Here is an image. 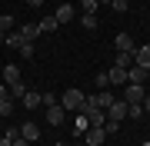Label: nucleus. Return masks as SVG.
<instances>
[{"label":"nucleus","instance_id":"obj_21","mask_svg":"<svg viewBox=\"0 0 150 146\" xmlns=\"http://www.w3.org/2000/svg\"><path fill=\"white\" fill-rule=\"evenodd\" d=\"M127 116L130 119H140V116H144V106H140V103H127Z\"/></svg>","mask_w":150,"mask_h":146},{"label":"nucleus","instance_id":"obj_29","mask_svg":"<svg viewBox=\"0 0 150 146\" xmlns=\"http://www.w3.org/2000/svg\"><path fill=\"white\" fill-rule=\"evenodd\" d=\"M103 130H107V133H117V130H120V123H113V119H107V123H103Z\"/></svg>","mask_w":150,"mask_h":146},{"label":"nucleus","instance_id":"obj_12","mask_svg":"<svg viewBox=\"0 0 150 146\" xmlns=\"http://www.w3.org/2000/svg\"><path fill=\"white\" fill-rule=\"evenodd\" d=\"M134 63L150 66V43H144V47H137V50H134Z\"/></svg>","mask_w":150,"mask_h":146},{"label":"nucleus","instance_id":"obj_19","mask_svg":"<svg viewBox=\"0 0 150 146\" xmlns=\"http://www.w3.org/2000/svg\"><path fill=\"white\" fill-rule=\"evenodd\" d=\"M110 83H127V70H120V66H110Z\"/></svg>","mask_w":150,"mask_h":146},{"label":"nucleus","instance_id":"obj_39","mask_svg":"<svg viewBox=\"0 0 150 146\" xmlns=\"http://www.w3.org/2000/svg\"><path fill=\"white\" fill-rule=\"evenodd\" d=\"M140 146H150V143H140Z\"/></svg>","mask_w":150,"mask_h":146},{"label":"nucleus","instance_id":"obj_15","mask_svg":"<svg viewBox=\"0 0 150 146\" xmlns=\"http://www.w3.org/2000/svg\"><path fill=\"white\" fill-rule=\"evenodd\" d=\"M23 106H27V110H37V106H43L40 93H33V90H27V93H23Z\"/></svg>","mask_w":150,"mask_h":146},{"label":"nucleus","instance_id":"obj_5","mask_svg":"<svg viewBox=\"0 0 150 146\" xmlns=\"http://www.w3.org/2000/svg\"><path fill=\"white\" fill-rule=\"evenodd\" d=\"M83 140H87V146H100L107 140V130H103V126H90V130L83 133Z\"/></svg>","mask_w":150,"mask_h":146},{"label":"nucleus","instance_id":"obj_26","mask_svg":"<svg viewBox=\"0 0 150 146\" xmlns=\"http://www.w3.org/2000/svg\"><path fill=\"white\" fill-rule=\"evenodd\" d=\"M110 87V76L107 73H97V90H107Z\"/></svg>","mask_w":150,"mask_h":146},{"label":"nucleus","instance_id":"obj_3","mask_svg":"<svg viewBox=\"0 0 150 146\" xmlns=\"http://www.w3.org/2000/svg\"><path fill=\"white\" fill-rule=\"evenodd\" d=\"M123 116H127V100H113L107 106V119H113V123H123Z\"/></svg>","mask_w":150,"mask_h":146},{"label":"nucleus","instance_id":"obj_7","mask_svg":"<svg viewBox=\"0 0 150 146\" xmlns=\"http://www.w3.org/2000/svg\"><path fill=\"white\" fill-rule=\"evenodd\" d=\"M127 83H147V66L134 63V66L127 70Z\"/></svg>","mask_w":150,"mask_h":146},{"label":"nucleus","instance_id":"obj_18","mask_svg":"<svg viewBox=\"0 0 150 146\" xmlns=\"http://www.w3.org/2000/svg\"><path fill=\"white\" fill-rule=\"evenodd\" d=\"M23 43H27V40L20 37V30H10V33H7V47H13V50H20Z\"/></svg>","mask_w":150,"mask_h":146},{"label":"nucleus","instance_id":"obj_34","mask_svg":"<svg viewBox=\"0 0 150 146\" xmlns=\"http://www.w3.org/2000/svg\"><path fill=\"white\" fill-rule=\"evenodd\" d=\"M140 106H144V113H150V96H144V103H140Z\"/></svg>","mask_w":150,"mask_h":146},{"label":"nucleus","instance_id":"obj_6","mask_svg":"<svg viewBox=\"0 0 150 146\" xmlns=\"http://www.w3.org/2000/svg\"><path fill=\"white\" fill-rule=\"evenodd\" d=\"M64 119H67V110L60 106V103H54V106H47V123H50V126H60Z\"/></svg>","mask_w":150,"mask_h":146},{"label":"nucleus","instance_id":"obj_33","mask_svg":"<svg viewBox=\"0 0 150 146\" xmlns=\"http://www.w3.org/2000/svg\"><path fill=\"white\" fill-rule=\"evenodd\" d=\"M10 143H13V140H10V136H7V133L0 136V146H10Z\"/></svg>","mask_w":150,"mask_h":146},{"label":"nucleus","instance_id":"obj_10","mask_svg":"<svg viewBox=\"0 0 150 146\" xmlns=\"http://www.w3.org/2000/svg\"><path fill=\"white\" fill-rule=\"evenodd\" d=\"M74 3H64V7H57V13H54V20L57 23H70V20H74Z\"/></svg>","mask_w":150,"mask_h":146},{"label":"nucleus","instance_id":"obj_31","mask_svg":"<svg viewBox=\"0 0 150 146\" xmlns=\"http://www.w3.org/2000/svg\"><path fill=\"white\" fill-rule=\"evenodd\" d=\"M10 146H30V143H27V140H23V136H17V140H13Z\"/></svg>","mask_w":150,"mask_h":146},{"label":"nucleus","instance_id":"obj_4","mask_svg":"<svg viewBox=\"0 0 150 146\" xmlns=\"http://www.w3.org/2000/svg\"><path fill=\"white\" fill-rule=\"evenodd\" d=\"M87 103H90V106H97V110H103V113H107V106L113 103V96H110L107 90H97L93 96H87Z\"/></svg>","mask_w":150,"mask_h":146},{"label":"nucleus","instance_id":"obj_32","mask_svg":"<svg viewBox=\"0 0 150 146\" xmlns=\"http://www.w3.org/2000/svg\"><path fill=\"white\" fill-rule=\"evenodd\" d=\"M27 7H43V0H23Z\"/></svg>","mask_w":150,"mask_h":146},{"label":"nucleus","instance_id":"obj_22","mask_svg":"<svg viewBox=\"0 0 150 146\" xmlns=\"http://www.w3.org/2000/svg\"><path fill=\"white\" fill-rule=\"evenodd\" d=\"M23 93H27V87L23 83H13L10 87V100H23Z\"/></svg>","mask_w":150,"mask_h":146},{"label":"nucleus","instance_id":"obj_25","mask_svg":"<svg viewBox=\"0 0 150 146\" xmlns=\"http://www.w3.org/2000/svg\"><path fill=\"white\" fill-rule=\"evenodd\" d=\"M80 23H83V30H97V17H90V13H83Z\"/></svg>","mask_w":150,"mask_h":146},{"label":"nucleus","instance_id":"obj_24","mask_svg":"<svg viewBox=\"0 0 150 146\" xmlns=\"http://www.w3.org/2000/svg\"><path fill=\"white\" fill-rule=\"evenodd\" d=\"M127 7H130V0H110V10L113 13H123Z\"/></svg>","mask_w":150,"mask_h":146},{"label":"nucleus","instance_id":"obj_30","mask_svg":"<svg viewBox=\"0 0 150 146\" xmlns=\"http://www.w3.org/2000/svg\"><path fill=\"white\" fill-rule=\"evenodd\" d=\"M4 100H10V87H0V103Z\"/></svg>","mask_w":150,"mask_h":146},{"label":"nucleus","instance_id":"obj_27","mask_svg":"<svg viewBox=\"0 0 150 146\" xmlns=\"http://www.w3.org/2000/svg\"><path fill=\"white\" fill-rule=\"evenodd\" d=\"M10 113H13V103L4 100V103H0V116H10Z\"/></svg>","mask_w":150,"mask_h":146},{"label":"nucleus","instance_id":"obj_11","mask_svg":"<svg viewBox=\"0 0 150 146\" xmlns=\"http://www.w3.org/2000/svg\"><path fill=\"white\" fill-rule=\"evenodd\" d=\"M70 130H74V136H83L87 130H90V119H87L83 113H77V116H74V126H70Z\"/></svg>","mask_w":150,"mask_h":146},{"label":"nucleus","instance_id":"obj_16","mask_svg":"<svg viewBox=\"0 0 150 146\" xmlns=\"http://www.w3.org/2000/svg\"><path fill=\"white\" fill-rule=\"evenodd\" d=\"M37 27H40V33H57L60 23L54 20V17H43V20H37Z\"/></svg>","mask_w":150,"mask_h":146},{"label":"nucleus","instance_id":"obj_23","mask_svg":"<svg viewBox=\"0 0 150 146\" xmlns=\"http://www.w3.org/2000/svg\"><path fill=\"white\" fill-rule=\"evenodd\" d=\"M80 7H83V13H90V17H97V0H80Z\"/></svg>","mask_w":150,"mask_h":146},{"label":"nucleus","instance_id":"obj_35","mask_svg":"<svg viewBox=\"0 0 150 146\" xmlns=\"http://www.w3.org/2000/svg\"><path fill=\"white\" fill-rule=\"evenodd\" d=\"M0 43H7V33H4V30H0Z\"/></svg>","mask_w":150,"mask_h":146},{"label":"nucleus","instance_id":"obj_28","mask_svg":"<svg viewBox=\"0 0 150 146\" xmlns=\"http://www.w3.org/2000/svg\"><path fill=\"white\" fill-rule=\"evenodd\" d=\"M20 57L30 60V57H33V43H23V47H20Z\"/></svg>","mask_w":150,"mask_h":146},{"label":"nucleus","instance_id":"obj_14","mask_svg":"<svg viewBox=\"0 0 150 146\" xmlns=\"http://www.w3.org/2000/svg\"><path fill=\"white\" fill-rule=\"evenodd\" d=\"M4 83L7 87H13V83H20V70L10 63V66H4Z\"/></svg>","mask_w":150,"mask_h":146},{"label":"nucleus","instance_id":"obj_20","mask_svg":"<svg viewBox=\"0 0 150 146\" xmlns=\"http://www.w3.org/2000/svg\"><path fill=\"white\" fill-rule=\"evenodd\" d=\"M13 23H17V17H10V13L0 17V30H4V33H10V30H13Z\"/></svg>","mask_w":150,"mask_h":146},{"label":"nucleus","instance_id":"obj_36","mask_svg":"<svg viewBox=\"0 0 150 146\" xmlns=\"http://www.w3.org/2000/svg\"><path fill=\"white\" fill-rule=\"evenodd\" d=\"M147 83H150V66H147Z\"/></svg>","mask_w":150,"mask_h":146},{"label":"nucleus","instance_id":"obj_38","mask_svg":"<svg viewBox=\"0 0 150 146\" xmlns=\"http://www.w3.org/2000/svg\"><path fill=\"white\" fill-rule=\"evenodd\" d=\"M54 146H67V143H54Z\"/></svg>","mask_w":150,"mask_h":146},{"label":"nucleus","instance_id":"obj_13","mask_svg":"<svg viewBox=\"0 0 150 146\" xmlns=\"http://www.w3.org/2000/svg\"><path fill=\"white\" fill-rule=\"evenodd\" d=\"M20 37L27 40V43H33V37H40V27H37V23H23V27H20Z\"/></svg>","mask_w":150,"mask_h":146},{"label":"nucleus","instance_id":"obj_37","mask_svg":"<svg viewBox=\"0 0 150 146\" xmlns=\"http://www.w3.org/2000/svg\"><path fill=\"white\" fill-rule=\"evenodd\" d=\"M97 3H110V0H97Z\"/></svg>","mask_w":150,"mask_h":146},{"label":"nucleus","instance_id":"obj_17","mask_svg":"<svg viewBox=\"0 0 150 146\" xmlns=\"http://www.w3.org/2000/svg\"><path fill=\"white\" fill-rule=\"evenodd\" d=\"M113 66H120V70H130L134 66V53H123V50H117V63Z\"/></svg>","mask_w":150,"mask_h":146},{"label":"nucleus","instance_id":"obj_8","mask_svg":"<svg viewBox=\"0 0 150 146\" xmlns=\"http://www.w3.org/2000/svg\"><path fill=\"white\" fill-rule=\"evenodd\" d=\"M113 47L117 50H123V53H134V37H130V33H117V40H113Z\"/></svg>","mask_w":150,"mask_h":146},{"label":"nucleus","instance_id":"obj_1","mask_svg":"<svg viewBox=\"0 0 150 146\" xmlns=\"http://www.w3.org/2000/svg\"><path fill=\"white\" fill-rule=\"evenodd\" d=\"M83 103H87V96H83L80 90H67L64 96H60V106H64L67 113H80V110H83Z\"/></svg>","mask_w":150,"mask_h":146},{"label":"nucleus","instance_id":"obj_9","mask_svg":"<svg viewBox=\"0 0 150 146\" xmlns=\"http://www.w3.org/2000/svg\"><path fill=\"white\" fill-rule=\"evenodd\" d=\"M20 136H23L27 143H37V140H40V126H37V123H23V126H20Z\"/></svg>","mask_w":150,"mask_h":146},{"label":"nucleus","instance_id":"obj_2","mask_svg":"<svg viewBox=\"0 0 150 146\" xmlns=\"http://www.w3.org/2000/svg\"><path fill=\"white\" fill-rule=\"evenodd\" d=\"M144 96H147V87H144V83H127V93H123L127 103H144Z\"/></svg>","mask_w":150,"mask_h":146}]
</instances>
